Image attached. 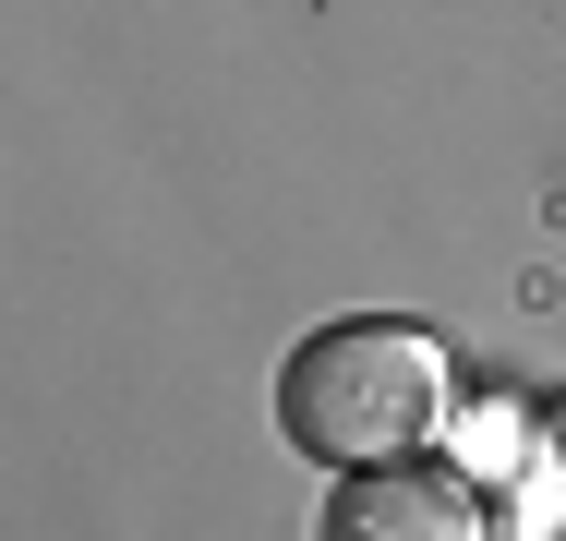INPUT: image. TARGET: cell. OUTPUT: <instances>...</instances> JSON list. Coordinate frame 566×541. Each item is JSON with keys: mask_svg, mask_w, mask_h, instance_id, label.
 <instances>
[{"mask_svg": "<svg viewBox=\"0 0 566 541\" xmlns=\"http://www.w3.org/2000/svg\"><path fill=\"white\" fill-rule=\"evenodd\" d=\"M314 541H482V506L434 457H386V469H338Z\"/></svg>", "mask_w": 566, "mask_h": 541, "instance_id": "cell-2", "label": "cell"}, {"mask_svg": "<svg viewBox=\"0 0 566 541\" xmlns=\"http://www.w3.org/2000/svg\"><path fill=\"white\" fill-rule=\"evenodd\" d=\"M447 337L410 314H338L277 361V433L314 469H386L447 433Z\"/></svg>", "mask_w": 566, "mask_h": 541, "instance_id": "cell-1", "label": "cell"}]
</instances>
